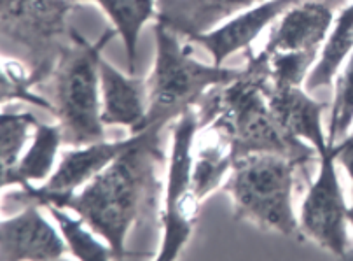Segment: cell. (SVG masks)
<instances>
[{
    "mask_svg": "<svg viewBox=\"0 0 353 261\" xmlns=\"http://www.w3.org/2000/svg\"><path fill=\"white\" fill-rule=\"evenodd\" d=\"M161 128L163 125H150L133 133L128 148L63 205L102 235L114 258L126 256L124 242L130 228L139 220L142 207L150 205L158 193L156 171L163 162Z\"/></svg>",
    "mask_w": 353,
    "mask_h": 261,
    "instance_id": "obj_1",
    "label": "cell"
},
{
    "mask_svg": "<svg viewBox=\"0 0 353 261\" xmlns=\"http://www.w3.org/2000/svg\"><path fill=\"white\" fill-rule=\"evenodd\" d=\"M264 67L252 60L245 74L201 107L199 126L219 117L231 130L236 158L248 153H276L290 158L312 162L316 153L306 142L289 135L268 104Z\"/></svg>",
    "mask_w": 353,
    "mask_h": 261,
    "instance_id": "obj_2",
    "label": "cell"
},
{
    "mask_svg": "<svg viewBox=\"0 0 353 261\" xmlns=\"http://www.w3.org/2000/svg\"><path fill=\"white\" fill-rule=\"evenodd\" d=\"M306 163L276 153H248L234 158L224 191L233 198L236 218L283 237L301 235L292 191L296 171Z\"/></svg>",
    "mask_w": 353,
    "mask_h": 261,
    "instance_id": "obj_3",
    "label": "cell"
},
{
    "mask_svg": "<svg viewBox=\"0 0 353 261\" xmlns=\"http://www.w3.org/2000/svg\"><path fill=\"white\" fill-rule=\"evenodd\" d=\"M156 42L158 53L154 70L147 81L149 110L145 128L150 125L165 126L173 117L194 107L205 91L214 86H228L245 74V68L199 64L165 23L156 25Z\"/></svg>",
    "mask_w": 353,
    "mask_h": 261,
    "instance_id": "obj_4",
    "label": "cell"
},
{
    "mask_svg": "<svg viewBox=\"0 0 353 261\" xmlns=\"http://www.w3.org/2000/svg\"><path fill=\"white\" fill-rule=\"evenodd\" d=\"M117 34L107 30L97 44H86L79 37L81 48L61 67L57 81V114L63 132V142L88 146L102 142V107L98 97L102 48Z\"/></svg>",
    "mask_w": 353,
    "mask_h": 261,
    "instance_id": "obj_5",
    "label": "cell"
},
{
    "mask_svg": "<svg viewBox=\"0 0 353 261\" xmlns=\"http://www.w3.org/2000/svg\"><path fill=\"white\" fill-rule=\"evenodd\" d=\"M199 128L194 107L184 110L173 125V144L166 179L163 242L158 260H175L188 244L196 224L199 198L192 186V144Z\"/></svg>",
    "mask_w": 353,
    "mask_h": 261,
    "instance_id": "obj_6",
    "label": "cell"
},
{
    "mask_svg": "<svg viewBox=\"0 0 353 261\" xmlns=\"http://www.w3.org/2000/svg\"><path fill=\"white\" fill-rule=\"evenodd\" d=\"M334 146L320 155V171L301 207V233L338 256H350L348 207L336 172Z\"/></svg>",
    "mask_w": 353,
    "mask_h": 261,
    "instance_id": "obj_7",
    "label": "cell"
},
{
    "mask_svg": "<svg viewBox=\"0 0 353 261\" xmlns=\"http://www.w3.org/2000/svg\"><path fill=\"white\" fill-rule=\"evenodd\" d=\"M132 142L130 139L114 140V142H94L75 151H67L54 174L41 188L32 184L23 188V200L37 205H60L63 207L70 197L77 193L81 186H86L97 177L103 168L112 163Z\"/></svg>",
    "mask_w": 353,
    "mask_h": 261,
    "instance_id": "obj_8",
    "label": "cell"
},
{
    "mask_svg": "<svg viewBox=\"0 0 353 261\" xmlns=\"http://www.w3.org/2000/svg\"><path fill=\"white\" fill-rule=\"evenodd\" d=\"M39 205H28L18 216L0 224V258L4 261L60 260L68 251L63 235L39 212Z\"/></svg>",
    "mask_w": 353,
    "mask_h": 261,
    "instance_id": "obj_9",
    "label": "cell"
},
{
    "mask_svg": "<svg viewBox=\"0 0 353 261\" xmlns=\"http://www.w3.org/2000/svg\"><path fill=\"white\" fill-rule=\"evenodd\" d=\"M331 8L323 2H297L283 14L279 27L274 28L264 50L256 58H268L274 53H296V51H319L325 42L332 25Z\"/></svg>",
    "mask_w": 353,
    "mask_h": 261,
    "instance_id": "obj_10",
    "label": "cell"
},
{
    "mask_svg": "<svg viewBox=\"0 0 353 261\" xmlns=\"http://www.w3.org/2000/svg\"><path fill=\"white\" fill-rule=\"evenodd\" d=\"M301 0H266L256 8L241 12L236 18L207 34H194L192 41L201 44L214 58L215 65H222L236 51L245 50L261 35V32L279 16L285 14Z\"/></svg>",
    "mask_w": 353,
    "mask_h": 261,
    "instance_id": "obj_11",
    "label": "cell"
},
{
    "mask_svg": "<svg viewBox=\"0 0 353 261\" xmlns=\"http://www.w3.org/2000/svg\"><path fill=\"white\" fill-rule=\"evenodd\" d=\"M100 88H102V122L105 126H128L133 133L145 130L149 110V84L147 81L124 76L116 67L100 60Z\"/></svg>",
    "mask_w": 353,
    "mask_h": 261,
    "instance_id": "obj_12",
    "label": "cell"
},
{
    "mask_svg": "<svg viewBox=\"0 0 353 261\" xmlns=\"http://www.w3.org/2000/svg\"><path fill=\"white\" fill-rule=\"evenodd\" d=\"M264 93L274 117L289 135L308 142L319 156L331 148L322 130V113L327 107L325 104L313 99L312 95H308L310 91L301 90V86L273 88L266 84Z\"/></svg>",
    "mask_w": 353,
    "mask_h": 261,
    "instance_id": "obj_13",
    "label": "cell"
},
{
    "mask_svg": "<svg viewBox=\"0 0 353 261\" xmlns=\"http://www.w3.org/2000/svg\"><path fill=\"white\" fill-rule=\"evenodd\" d=\"M236 151L231 130L215 117L199 126L192 144V186L199 200L219 188L228 172L233 168Z\"/></svg>",
    "mask_w": 353,
    "mask_h": 261,
    "instance_id": "obj_14",
    "label": "cell"
},
{
    "mask_svg": "<svg viewBox=\"0 0 353 261\" xmlns=\"http://www.w3.org/2000/svg\"><path fill=\"white\" fill-rule=\"evenodd\" d=\"M61 144H63V132L60 125L39 123L35 126L30 149L19 158L18 165L9 174L2 175V186L8 188L9 184H19L25 188L30 182L51 177V171Z\"/></svg>",
    "mask_w": 353,
    "mask_h": 261,
    "instance_id": "obj_15",
    "label": "cell"
},
{
    "mask_svg": "<svg viewBox=\"0 0 353 261\" xmlns=\"http://www.w3.org/2000/svg\"><path fill=\"white\" fill-rule=\"evenodd\" d=\"M353 53V4L343 9L336 19L331 34L327 35L319 61L313 65L306 77V91L331 86L332 77L338 74L339 67Z\"/></svg>",
    "mask_w": 353,
    "mask_h": 261,
    "instance_id": "obj_16",
    "label": "cell"
},
{
    "mask_svg": "<svg viewBox=\"0 0 353 261\" xmlns=\"http://www.w3.org/2000/svg\"><path fill=\"white\" fill-rule=\"evenodd\" d=\"M123 37L130 74H135L137 48L143 25L154 16V0H94Z\"/></svg>",
    "mask_w": 353,
    "mask_h": 261,
    "instance_id": "obj_17",
    "label": "cell"
},
{
    "mask_svg": "<svg viewBox=\"0 0 353 261\" xmlns=\"http://www.w3.org/2000/svg\"><path fill=\"white\" fill-rule=\"evenodd\" d=\"M46 209L51 212V216L60 226L68 251L75 258L84 261H103L114 258L110 246L105 247L103 244L98 242L93 233L84 228L86 223L83 220H74L68 212H65V207H60V205H46Z\"/></svg>",
    "mask_w": 353,
    "mask_h": 261,
    "instance_id": "obj_18",
    "label": "cell"
},
{
    "mask_svg": "<svg viewBox=\"0 0 353 261\" xmlns=\"http://www.w3.org/2000/svg\"><path fill=\"white\" fill-rule=\"evenodd\" d=\"M319 51L274 53L268 58H252L264 67L273 88H297L305 83Z\"/></svg>",
    "mask_w": 353,
    "mask_h": 261,
    "instance_id": "obj_19",
    "label": "cell"
},
{
    "mask_svg": "<svg viewBox=\"0 0 353 261\" xmlns=\"http://www.w3.org/2000/svg\"><path fill=\"white\" fill-rule=\"evenodd\" d=\"M39 122L30 113H2L0 119V172L9 174L18 165L21 151L27 144L30 130Z\"/></svg>",
    "mask_w": 353,
    "mask_h": 261,
    "instance_id": "obj_20",
    "label": "cell"
},
{
    "mask_svg": "<svg viewBox=\"0 0 353 261\" xmlns=\"http://www.w3.org/2000/svg\"><path fill=\"white\" fill-rule=\"evenodd\" d=\"M353 125V53L350 55L348 64L345 70L339 74L336 81L334 102L331 109V119H329V135L327 144L334 146L343 140L348 133L350 126Z\"/></svg>",
    "mask_w": 353,
    "mask_h": 261,
    "instance_id": "obj_21",
    "label": "cell"
},
{
    "mask_svg": "<svg viewBox=\"0 0 353 261\" xmlns=\"http://www.w3.org/2000/svg\"><path fill=\"white\" fill-rule=\"evenodd\" d=\"M19 99L23 100H30V102H35L37 106L46 107V109H51V104L46 102L44 99H37L35 95H32L30 91L27 90V81H25V76H23V70L18 64L14 61H4V72H2V100L8 102L9 99Z\"/></svg>",
    "mask_w": 353,
    "mask_h": 261,
    "instance_id": "obj_22",
    "label": "cell"
},
{
    "mask_svg": "<svg viewBox=\"0 0 353 261\" xmlns=\"http://www.w3.org/2000/svg\"><path fill=\"white\" fill-rule=\"evenodd\" d=\"M334 153H336V162L341 163L343 167L346 168V172L350 174V179H352V193H353V133L352 135H346L343 140H339L338 144H334Z\"/></svg>",
    "mask_w": 353,
    "mask_h": 261,
    "instance_id": "obj_23",
    "label": "cell"
},
{
    "mask_svg": "<svg viewBox=\"0 0 353 261\" xmlns=\"http://www.w3.org/2000/svg\"><path fill=\"white\" fill-rule=\"evenodd\" d=\"M348 223L353 226V207L348 209Z\"/></svg>",
    "mask_w": 353,
    "mask_h": 261,
    "instance_id": "obj_24",
    "label": "cell"
}]
</instances>
